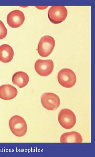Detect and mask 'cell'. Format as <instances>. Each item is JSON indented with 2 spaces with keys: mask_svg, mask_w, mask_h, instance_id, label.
<instances>
[{
  "mask_svg": "<svg viewBox=\"0 0 95 157\" xmlns=\"http://www.w3.org/2000/svg\"><path fill=\"white\" fill-rule=\"evenodd\" d=\"M10 128L14 135L18 137L25 136L27 131V125L24 119L18 115L12 117L9 122Z\"/></svg>",
  "mask_w": 95,
  "mask_h": 157,
  "instance_id": "cell-1",
  "label": "cell"
},
{
  "mask_svg": "<svg viewBox=\"0 0 95 157\" xmlns=\"http://www.w3.org/2000/svg\"><path fill=\"white\" fill-rule=\"evenodd\" d=\"M58 121L62 128L66 129H70L75 125L77 117L71 110L65 109L60 111L58 115Z\"/></svg>",
  "mask_w": 95,
  "mask_h": 157,
  "instance_id": "cell-2",
  "label": "cell"
},
{
  "mask_svg": "<svg viewBox=\"0 0 95 157\" xmlns=\"http://www.w3.org/2000/svg\"><path fill=\"white\" fill-rule=\"evenodd\" d=\"M67 16V9L64 6H53L48 12L49 21L55 25L61 23L66 19Z\"/></svg>",
  "mask_w": 95,
  "mask_h": 157,
  "instance_id": "cell-3",
  "label": "cell"
},
{
  "mask_svg": "<svg viewBox=\"0 0 95 157\" xmlns=\"http://www.w3.org/2000/svg\"><path fill=\"white\" fill-rule=\"evenodd\" d=\"M55 45V41L53 37L49 35L43 36L38 44V53L42 57H47L52 53Z\"/></svg>",
  "mask_w": 95,
  "mask_h": 157,
  "instance_id": "cell-4",
  "label": "cell"
},
{
  "mask_svg": "<svg viewBox=\"0 0 95 157\" xmlns=\"http://www.w3.org/2000/svg\"><path fill=\"white\" fill-rule=\"evenodd\" d=\"M58 83L63 87L70 88L74 86L77 81L74 72L69 69H63L58 72L57 75Z\"/></svg>",
  "mask_w": 95,
  "mask_h": 157,
  "instance_id": "cell-5",
  "label": "cell"
},
{
  "mask_svg": "<svg viewBox=\"0 0 95 157\" xmlns=\"http://www.w3.org/2000/svg\"><path fill=\"white\" fill-rule=\"evenodd\" d=\"M41 103L43 106L49 110L57 109L61 104L59 97L55 94L46 93L42 94L41 98Z\"/></svg>",
  "mask_w": 95,
  "mask_h": 157,
  "instance_id": "cell-6",
  "label": "cell"
},
{
  "mask_svg": "<svg viewBox=\"0 0 95 157\" xmlns=\"http://www.w3.org/2000/svg\"><path fill=\"white\" fill-rule=\"evenodd\" d=\"M54 64L51 59H38L35 63L34 68L39 75L46 77L52 74L53 71Z\"/></svg>",
  "mask_w": 95,
  "mask_h": 157,
  "instance_id": "cell-7",
  "label": "cell"
},
{
  "mask_svg": "<svg viewBox=\"0 0 95 157\" xmlns=\"http://www.w3.org/2000/svg\"><path fill=\"white\" fill-rule=\"evenodd\" d=\"M25 20L24 13L18 10L12 11L7 17V23L12 28H18L20 27L23 24Z\"/></svg>",
  "mask_w": 95,
  "mask_h": 157,
  "instance_id": "cell-8",
  "label": "cell"
},
{
  "mask_svg": "<svg viewBox=\"0 0 95 157\" xmlns=\"http://www.w3.org/2000/svg\"><path fill=\"white\" fill-rule=\"evenodd\" d=\"M18 94L17 89L9 84L0 86V98L4 100H10L16 98Z\"/></svg>",
  "mask_w": 95,
  "mask_h": 157,
  "instance_id": "cell-9",
  "label": "cell"
},
{
  "mask_svg": "<svg viewBox=\"0 0 95 157\" xmlns=\"http://www.w3.org/2000/svg\"><path fill=\"white\" fill-rule=\"evenodd\" d=\"M14 52L13 48L8 44L0 46V61L4 63L11 62L13 58Z\"/></svg>",
  "mask_w": 95,
  "mask_h": 157,
  "instance_id": "cell-10",
  "label": "cell"
},
{
  "mask_svg": "<svg viewBox=\"0 0 95 157\" xmlns=\"http://www.w3.org/2000/svg\"><path fill=\"white\" fill-rule=\"evenodd\" d=\"M29 77L27 74L21 71L14 73L12 78L13 84L20 88L26 86L29 83Z\"/></svg>",
  "mask_w": 95,
  "mask_h": 157,
  "instance_id": "cell-11",
  "label": "cell"
},
{
  "mask_svg": "<svg viewBox=\"0 0 95 157\" xmlns=\"http://www.w3.org/2000/svg\"><path fill=\"white\" fill-rule=\"evenodd\" d=\"M60 140L61 143H82L83 140L81 134L74 131L63 133Z\"/></svg>",
  "mask_w": 95,
  "mask_h": 157,
  "instance_id": "cell-12",
  "label": "cell"
},
{
  "mask_svg": "<svg viewBox=\"0 0 95 157\" xmlns=\"http://www.w3.org/2000/svg\"><path fill=\"white\" fill-rule=\"evenodd\" d=\"M8 31L3 22L0 20V40H2L6 36Z\"/></svg>",
  "mask_w": 95,
  "mask_h": 157,
  "instance_id": "cell-13",
  "label": "cell"
}]
</instances>
